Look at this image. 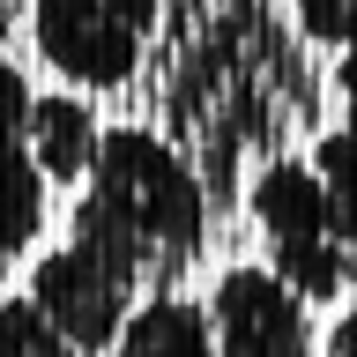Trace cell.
Returning <instances> with one entry per match:
<instances>
[{"instance_id": "6", "label": "cell", "mask_w": 357, "mask_h": 357, "mask_svg": "<svg viewBox=\"0 0 357 357\" xmlns=\"http://www.w3.org/2000/svg\"><path fill=\"white\" fill-rule=\"evenodd\" d=\"M30 298L45 305V320L67 335V342H82L89 357H105L127 328V312L142 305V290L119 261H105L97 245L82 238H60L45 245L38 261H30Z\"/></svg>"}, {"instance_id": "13", "label": "cell", "mask_w": 357, "mask_h": 357, "mask_svg": "<svg viewBox=\"0 0 357 357\" xmlns=\"http://www.w3.org/2000/svg\"><path fill=\"white\" fill-rule=\"evenodd\" d=\"M328 97H335V112H342V127H357V45H342V52H335Z\"/></svg>"}, {"instance_id": "11", "label": "cell", "mask_w": 357, "mask_h": 357, "mask_svg": "<svg viewBox=\"0 0 357 357\" xmlns=\"http://www.w3.org/2000/svg\"><path fill=\"white\" fill-rule=\"evenodd\" d=\"M0 357H89V350L67 342V335L45 320V305L22 290V298H0Z\"/></svg>"}, {"instance_id": "12", "label": "cell", "mask_w": 357, "mask_h": 357, "mask_svg": "<svg viewBox=\"0 0 357 357\" xmlns=\"http://www.w3.org/2000/svg\"><path fill=\"white\" fill-rule=\"evenodd\" d=\"M290 30L305 45H320V52H342V45H357V0H283Z\"/></svg>"}, {"instance_id": "15", "label": "cell", "mask_w": 357, "mask_h": 357, "mask_svg": "<svg viewBox=\"0 0 357 357\" xmlns=\"http://www.w3.org/2000/svg\"><path fill=\"white\" fill-rule=\"evenodd\" d=\"M172 8H216V0H172Z\"/></svg>"}, {"instance_id": "3", "label": "cell", "mask_w": 357, "mask_h": 357, "mask_svg": "<svg viewBox=\"0 0 357 357\" xmlns=\"http://www.w3.org/2000/svg\"><path fill=\"white\" fill-rule=\"evenodd\" d=\"M238 208L261 231V261L305 305H342L357 290V245L342 238L335 201H328V186H320V172L305 156H290V149L261 156L238 186Z\"/></svg>"}, {"instance_id": "1", "label": "cell", "mask_w": 357, "mask_h": 357, "mask_svg": "<svg viewBox=\"0 0 357 357\" xmlns=\"http://www.w3.org/2000/svg\"><path fill=\"white\" fill-rule=\"evenodd\" d=\"M164 134L194 156L208 194H238V178L275 156L320 112L305 38L268 0H216L172 8L149 52Z\"/></svg>"}, {"instance_id": "7", "label": "cell", "mask_w": 357, "mask_h": 357, "mask_svg": "<svg viewBox=\"0 0 357 357\" xmlns=\"http://www.w3.org/2000/svg\"><path fill=\"white\" fill-rule=\"evenodd\" d=\"M30 105H38L30 67L0 52V261H22L52 223V178L30 156Z\"/></svg>"}, {"instance_id": "5", "label": "cell", "mask_w": 357, "mask_h": 357, "mask_svg": "<svg viewBox=\"0 0 357 357\" xmlns=\"http://www.w3.org/2000/svg\"><path fill=\"white\" fill-rule=\"evenodd\" d=\"M208 328L223 357H320L312 305L275 275L268 261H231L208 283Z\"/></svg>"}, {"instance_id": "8", "label": "cell", "mask_w": 357, "mask_h": 357, "mask_svg": "<svg viewBox=\"0 0 357 357\" xmlns=\"http://www.w3.org/2000/svg\"><path fill=\"white\" fill-rule=\"evenodd\" d=\"M97 142H105V119H97V105H89L82 89H38V105H30V156H38V172L52 178V194H75L89 172V156H97Z\"/></svg>"}, {"instance_id": "2", "label": "cell", "mask_w": 357, "mask_h": 357, "mask_svg": "<svg viewBox=\"0 0 357 357\" xmlns=\"http://www.w3.org/2000/svg\"><path fill=\"white\" fill-rule=\"evenodd\" d=\"M208 231H216V194L194 172V156L149 119L105 127L67 201V238L119 261L134 290L149 298V290H186V275L208 253Z\"/></svg>"}, {"instance_id": "4", "label": "cell", "mask_w": 357, "mask_h": 357, "mask_svg": "<svg viewBox=\"0 0 357 357\" xmlns=\"http://www.w3.org/2000/svg\"><path fill=\"white\" fill-rule=\"evenodd\" d=\"M172 0H30V52L60 89L112 97L149 67Z\"/></svg>"}, {"instance_id": "14", "label": "cell", "mask_w": 357, "mask_h": 357, "mask_svg": "<svg viewBox=\"0 0 357 357\" xmlns=\"http://www.w3.org/2000/svg\"><path fill=\"white\" fill-rule=\"evenodd\" d=\"M320 357H357V290L335 305V320H328V335H320Z\"/></svg>"}, {"instance_id": "9", "label": "cell", "mask_w": 357, "mask_h": 357, "mask_svg": "<svg viewBox=\"0 0 357 357\" xmlns=\"http://www.w3.org/2000/svg\"><path fill=\"white\" fill-rule=\"evenodd\" d=\"M105 357H223L216 328H208V305L186 298V290H149L142 305L127 312V328Z\"/></svg>"}, {"instance_id": "10", "label": "cell", "mask_w": 357, "mask_h": 357, "mask_svg": "<svg viewBox=\"0 0 357 357\" xmlns=\"http://www.w3.org/2000/svg\"><path fill=\"white\" fill-rule=\"evenodd\" d=\"M305 164L320 172V186H328V201H335V223H342V238L357 245V127H320L312 134V149H305Z\"/></svg>"}]
</instances>
